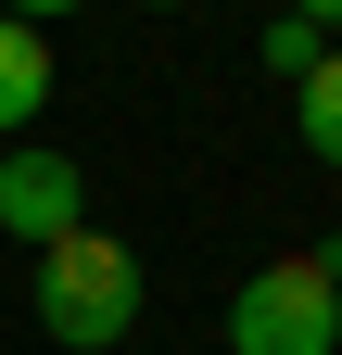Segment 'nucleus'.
I'll use <instances>...</instances> for the list:
<instances>
[{
    "label": "nucleus",
    "mask_w": 342,
    "mask_h": 355,
    "mask_svg": "<svg viewBox=\"0 0 342 355\" xmlns=\"http://www.w3.org/2000/svg\"><path fill=\"white\" fill-rule=\"evenodd\" d=\"M0 229H13L26 254H51L64 229H89V178H76V153H0Z\"/></svg>",
    "instance_id": "nucleus-3"
},
{
    "label": "nucleus",
    "mask_w": 342,
    "mask_h": 355,
    "mask_svg": "<svg viewBox=\"0 0 342 355\" xmlns=\"http://www.w3.org/2000/svg\"><path fill=\"white\" fill-rule=\"evenodd\" d=\"M0 13H13V26H38V38H51V26L76 13V0H0Z\"/></svg>",
    "instance_id": "nucleus-7"
},
{
    "label": "nucleus",
    "mask_w": 342,
    "mask_h": 355,
    "mask_svg": "<svg viewBox=\"0 0 342 355\" xmlns=\"http://www.w3.org/2000/svg\"><path fill=\"white\" fill-rule=\"evenodd\" d=\"M26 304H38V330H51L64 355H114L127 330H140V254L102 241V229H64L26 266Z\"/></svg>",
    "instance_id": "nucleus-1"
},
{
    "label": "nucleus",
    "mask_w": 342,
    "mask_h": 355,
    "mask_svg": "<svg viewBox=\"0 0 342 355\" xmlns=\"http://www.w3.org/2000/svg\"><path fill=\"white\" fill-rule=\"evenodd\" d=\"M228 355H342V279L317 266V241L228 292Z\"/></svg>",
    "instance_id": "nucleus-2"
},
{
    "label": "nucleus",
    "mask_w": 342,
    "mask_h": 355,
    "mask_svg": "<svg viewBox=\"0 0 342 355\" xmlns=\"http://www.w3.org/2000/svg\"><path fill=\"white\" fill-rule=\"evenodd\" d=\"M317 51H342V38H317L305 13H279V26H267V51H253V64H267V76H291V89H305V76H317Z\"/></svg>",
    "instance_id": "nucleus-6"
},
{
    "label": "nucleus",
    "mask_w": 342,
    "mask_h": 355,
    "mask_svg": "<svg viewBox=\"0 0 342 355\" xmlns=\"http://www.w3.org/2000/svg\"><path fill=\"white\" fill-rule=\"evenodd\" d=\"M291 13H305V26H317V38H342V0H291Z\"/></svg>",
    "instance_id": "nucleus-8"
},
{
    "label": "nucleus",
    "mask_w": 342,
    "mask_h": 355,
    "mask_svg": "<svg viewBox=\"0 0 342 355\" xmlns=\"http://www.w3.org/2000/svg\"><path fill=\"white\" fill-rule=\"evenodd\" d=\"M38 114H51V38L0 13V140H26Z\"/></svg>",
    "instance_id": "nucleus-4"
},
{
    "label": "nucleus",
    "mask_w": 342,
    "mask_h": 355,
    "mask_svg": "<svg viewBox=\"0 0 342 355\" xmlns=\"http://www.w3.org/2000/svg\"><path fill=\"white\" fill-rule=\"evenodd\" d=\"M291 127H305L317 165H342V51H317V76L291 89Z\"/></svg>",
    "instance_id": "nucleus-5"
},
{
    "label": "nucleus",
    "mask_w": 342,
    "mask_h": 355,
    "mask_svg": "<svg viewBox=\"0 0 342 355\" xmlns=\"http://www.w3.org/2000/svg\"><path fill=\"white\" fill-rule=\"evenodd\" d=\"M140 13H190V0H140Z\"/></svg>",
    "instance_id": "nucleus-9"
}]
</instances>
